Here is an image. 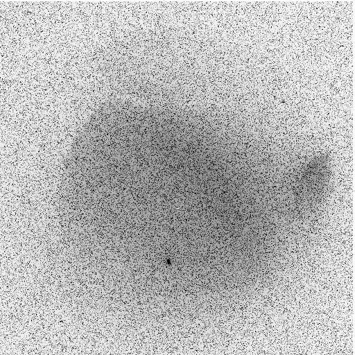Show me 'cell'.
Here are the masks:
<instances>
[{
  "label": "cell",
  "mask_w": 355,
  "mask_h": 355,
  "mask_svg": "<svg viewBox=\"0 0 355 355\" xmlns=\"http://www.w3.org/2000/svg\"><path fill=\"white\" fill-rule=\"evenodd\" d=\"M333 178V165L327 155L320 154L306 162L295 180L297 199L305 203L318 202L327 192Z\"/></svg>",
  "instance_id": "cell-1"
}]
</instances>
